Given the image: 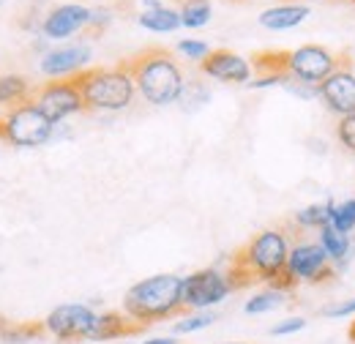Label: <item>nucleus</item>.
Wrapping results in <instances>:
<instances>
[{
	"label": "nucleus",
	"instance_id": "1",
	"mask_svg": "<svg viewBox=\"0 0 355 344\" xmlns=\"http://www.w3.org/2000/svg\"><path fill=\"white\" fill-rule=\"evenodd\" d=\"M290 243L284 230H263L246 246H241L227 265V284L232 293L246 290L252 284H268L279 293H293L298 282L287 270Z\"/></svg>",
	"mask_w": 355,
	"mask_h": 344
},
{
	"label": "nucleus",
	"instance_id": "2",
	"mask_svg": "<svg viewBox=\"0 0 355 344\" xmlns=\"http://www.w3.org/2000/svg\"><path fill=\"white\" fill-rule=\"evenodd\" d=\"M121 66L132 74L139 96L148 104L164 107L183 96V71L167 46H145L132 58H123Z\"/></svg>",
	"mask_w": 355,
	"mask_h": 344
},
{
	"label": "nucleus",
	"instance_id": "3",
	"mask_svg": "<svg viewBox=\"0 0 355 344\" xmlns=\"http://www.w3.org/2000/svg\"><path fill=\"white\" fill-rule=\"evenodd\" d=\"M123 311L142 325H153L183 317L191 309L183 303V279L173 273H162L129 287V293L123 295Z\"/></svg>",
	"mask_w": 355,
	"mask_h": 344
},
{
	"label": "nucleus",
	"instance_id": "4",
	"mask_svg": "<svg viewBox=\"0 0 355 344\" xmlns=\"http://www.w3.org/2000/svg\"><path fill=\"white\" fill-rule=\"evenodd\" d=\"M71 80L85 98V110H123L132 104L137 93L132 74L121 66V60L110 69L107 66L83 69L71 74Z\"/></svg>",
	"mask_w": 355,
	"mask_h": 344
},
{
	"label": "nucleus",
	"instance_id": "5",
	"mask_svg": "<svg viewBox=\"0 0 355 344\" xmlns=\"http://www.w3.org/2000/svg\"><path fill=\"white\" fill-rule=\"evenodd\" d=\"M350 66V52H331L320 44H304L290 52V77L306 85H322L334 71Z\"/></svg>",
	"mask_w": 355,
	"mask_h": 344
},
{
	"label": "nucleus",
	"instance_id": "6",
	"mask_svg": "<svg viewBox=\"0 0 355 344\" xmlns=\"http://www.w3.org/2000/svg\"><path fill=\"white\" fill-rule=\"evenodd\" d=\"M6 123V139L14 148H39L52 137V121L36 107V101H25L14 110H8V115L3 118Z\"/></svg>",
	"mask_w": 355,
	"mask_h": 344
},
{
	"label": "nucleus",
	"instance_id": "7",
	"mask_svg": "<svg viewBox=\"0 0 355 344\" xmlns=\"http://www.w3.org/2000/svg\"><path fill=\"white\" fill-rule=\"evenodd\" d=\"M96 320H98V314L90 306L66 303V306H58V309L49 311L44 325H46V334L52 339H58V342L63 344H74V342H83V339H90V334L96 328Z\"/></svg>",
	"mask_w": 355,
	"mask_h": 344
},
{
	"label": "nucleus",
	"instance_id": "8",
	"mask_svg": "<svg viewBox=\"0 0 355 344\" xmlns=\"http://www.w3.org/2000/svg\"><path fill=\"white\" fill-rule=\"evenodd\" d=\"M33 101H36V107L44 112L52 123H58V121L85 110V98H83L80 87L74 85L71 77L52 80V83H44L42 87H36Z\"/></svg>",
	"mask_w": 355,
	"mask_h": 344
},
{
	"label": "nucleus",
	"instance_id": "9",
	"mask_svg": "<svg viewBox=\"0 0 355 344\" xmlns=\"http://www.w3.org/2000/svg\"><path fill=\"white\" fill-rule=\"evenodd\" d=\"M287 270L293 273V279L301 284H322L336 279V268L328 257V252L320 243H298L290 249V259H287Z\"/></svg>",
	"mask_w": 355,
	"mask_h": 344
},
{
	"label": "nucleus",
	"instance_id": "10",
	"mask_svg": "<svg viewBox=\"0 0 355 344\" xmlns=\"http://www.w3.org/2000/svg\"><path fill=\"white\" fill-rule=\"evenodd\" d=\"M230 293L232 290L227 284V276L216 268H205L183 279V303L189 309H208L214 303L224 301Z\"/></svg>",
	"mask_w": 355,
	"mask_h": 344
},
{
	"label": "nucleus",
	"instance_id": "11",
	"mask_svg": "<svg viewBox=\"0 0 355 344\" xmlns=\"http://www.w3.org/2000/svg\"><path fill=\"white\" fill-rule=\"evenodd\" d=\"M200 71L214 77V80L238 85V83H249L252 63L246 58H241L238 52H232V49H211V55L200 60Z\"/></svg>",
	"mask_w": 355,
	"mask_h": 344
},
{
	"label": "nucleus",
	"instance_id": "12",
	"mask_svg": "<svg viewBox=\"0 0 355 344\" xmlns=\"http://www.w3.org/2000/svg\"><path fill=\"white\" fill-rule=\"evenodd\" d=\"M320 90V98L325 101V107L345 118V115H353L355 112V74L350 69H339L334 71L322 85H317Z\"/></svg>",
	"mask_w": 355,
	"mask_h": 344
},
{
	"label": "nucleus",
	"instance_id": "13",
	"mask_svg": "<svg viewBox=\"0 0 355 344\" xmlns=\"http://www.w3.org/2000/svg\"><path fill=\"white\" fill-rule=\"evenodd\" d=\"M90 17H93V11L85 8V6H74V3L58 6V8H52L44 17L42 31H44L46 39H66V36L88 28Z\"/></svg>",
	"mask_w": 355,
	"mask_h": 344
},
{
	"label": "nucleus",
	"instance_id": "14",
	"mask_svg": "<svg viewBox=\"0 0 355 344\" xmlns=\"http://www.w3.org/2000/svg\"><path fill=\"white\" fill-rule=\"evenodd\" d=\"M148 325L132 320L126 311H104L96 320V328L90 334V342H112V339H129L142 334Z\"/></svg>",
	"mask_w": 355,
	"mask_h": 344
},
{
	"label": "nucleus",
	"instance_id": "15",
	"mask_svg": "<svg viewBox=\"0 0 355 344\" xmlns=\"http://www.w3.org/2000/svg\"><path fill=\"white\" fill-rule=\"evenodd\" d=\"M90 60V49L88 46H63V49H55L44 55L42 60V71L49 77H63V74H77L85 69V63Z\"/></svg>",
	"mask_w": 355,
	"mask_h": 344
},
{
	"label": "nucleus",
	"instance_id": "16",
	"mask_svg": "<svg viewBox=\"0 0 355 344\" xmlns=\"http://www.w3.org/2000/svg\"><path fill=\"white\" fill-rule=\"evenodd\" d=\"M290 52L293 49H260L254 52L252 58V71H257L263 77H273V80H282V85L290 80Z\"/></svg>",
	"mask_w": 355,
	"mask_h": 344
},
{
	"label": "nucleus",
	"instance_id": "17",
	"mask_svg": "<svg viewBox=\"0 0 355 344\" xmlns=\"http://www.w3.org/2000/svg\"><path fill=\"white\" fill-rule=\"evenodd\" d=\"M309 17V6H276L260 14V25L268 31H290Z\"/></svg>",
	"mask_w": 355,
	"mask_h": 344
},
{
	"label": "nucleus",
	"instance_id": "18",
	"mask_svg": "<svg viewBox=\"0 0 355 344\" xmlns=\"http://www.w3.org/2000/svg\"><path fill=\"white\" fill-rule=\"evenodd\" d=\"M36 93V87H31V83L19 74H8V77H0V104L3 107H19L25 101H31Z\"/></svg>",
	"mask_w": 355,
	"mask_h": 344
},
{
	"label": "nucleus",
	"instance_id": "19",
	"mask_svg": "<svg viewBox=\"0 0 355 344\" xmlns=\"http://www.w3.org/2000/svg\"><path fill=\"white\" fill-rule=\"evenodd\" d=\"M46 336V325L44 320H25V322H8L0 334V342L3 344H28L36 342V339H44Z\"/></svg>",
	"mask_w": 355,
	"mask_h": 344
},
{
	"label": "nucleus",
	"instance_id": "20",
	"mask_svg": "<svg viewBox=\"0 0 355 344\" xmlns=\"http://www.w3.org/2000/svg\"><path fill=\"white\" fill-rule=\"evenodd\" d=\"M139 25L142 28H148V31H153V33H170V31H178L183 22H180V14H178L175 8H156V11H142L139 17Z\"/></svg>",
	"mask_w": 355,
	"mask_h": 344
},
{
	"label": "nucleus",
	"instance_id": "21",
	"mask_svg": "<svg viewBox=\"0 0 355 344\" xmlns=\"http://www.w3.org/2000/svg\"><path fill=\"white\" fill-rule=\"evenodd\" d=\"M317 243L328 252L331 262H339V265H342V262L347 259V255H350V235H345V232L334 230L331 224L320 230V241H317Z\"/></svg>",
	"mask_w": 355,
	"mask_h": 344
},
{
	"label": "nucleus",
	"instance_id": "22",
	"mask_svg": "<svg viewBox=\"0 0 355 344\" xmlns=\"http://www.w3.org/2000/svg\"><path fill=\"white\" fill-rule=\"evenodd\" d=\"M331 211H334V203H317V205H309L304 211L295 214V224L301 230H322L331 224Z\"/></svg>",
	"mask_w": 355,
	"mask_h": 344
},
{
	"label": "nucleus",
	"instance_id": "23",
	"mask_svg": "<svg viewBox=\"0 0 355 344\" xmlns=\"http://www.w3.org/2000/svg\"><path fill=\"white\" fill-rule=\"evenodd\" d=\"M178 14L186 28H202L211 19V0H183Z\"/></svg>",
	"mask_w": 355,
	"mask_h": 344
},
{
	"label": "nucleus",
	"instance_id": "24",
	"mask_svg": "<svg viewBox=\"0 0 355 344\" xmlns=\"http://www.w3.org/2000/svg\"><path fill=\"white\" fill-rule=\"evenodd\" d=\"M331 227L350 235L355 230V200H345V203H334L331 211Z\"/></svg>",
	"mask_w": 355,
	"mask_h": 344
},
{
	"label": "nucleus",
	"instance_id": "25",
	"mask_svg": "<svg viewBox=\"0 0 355 344\" xmlns=\"http://www.w3.org/2000/svg\"><path fill=\"white\" fill-rule=\"evenodd\" d=\"M287 293H279V290H270L268 287L266 293H257L252 301H246V314H263V311H270L276 309L279 303L284 301Z\"/></svg>",
	"mask_w": 355,
	"mask_h": 344
},
{
	"label": "nucleus",
	"instance_id": "26",
	"mask_svg": "<svg viewBox=\"0 0 355 344\" xmlns=\"http://www.w3.org/2000/svg\"><path fill=\"white\" fill-rule=\"evenodd\" d=\"M336 139L342 142V148H347L350 153H355V112L339 118V123H336Z\"/></svg>",
	"mask_w": 355,
	"mask_h": 344
},
{
	"label": "nucleus",
	"instance_id": "27",
	"mask_svg": "<svg viewBox=\"0 0 355 344\" xmlns=\"http://www.w3.org/2000/svg\"><path fill=\"white\" fill-rule=\"evenodd\" d=\"M211 322H216V314H197V317H186V320L175 322V334H191V331L208 328Z\"/></svg>",
	"mask_w": 355,
	"mask_h": 344
},
{
	"label": "nucleus",
	"instance_id": "28",
	"mask_svg": "<svg viewBox=\"0 0 355 344\" xmlns=\"http://www.w3.org/2000/svg\"><path fill=\"white\" fill-rule=\"evenodd\" d=\"M304 328H306V320H304V317H290V320L273 325L270 334H273V336H287V334H298V331H304Z\"/></svg>",
	"mask_w": 355,
	"mask_h": 344
},
{
	"label": "nucleus",
	"instance_id": "29",
	"mask_svg": "<svg viewBox=\"0 0 355 344\" xmlns=\"http://www.w3.org/2000/svg\"><path fill=\"white\" fill-rule=\"evenodd\" d=\"M178 49H180L183 55H189L191 60H202V58L211 55V46H208L205 42H180L178 44Z\"/></svg>",
	"mask_w": 355,
	"mask_h": 344
},
{
	"label": "nucleus",
	"instance_id": "30",
	"mask_svg": "<svg viewBox=\"0 0 355 344\" xmlns=\"http://www.w3.org/2000/svg\"><path fill=\"white\" fill-rule=\"evenodd\" d=\"M320 314H322V317H331V320H336V317H350V314H355V298H350V301H345V303L325 306Z\"/></svg>",
	"mask_w": 355,
	"mask_h": 344
},
{
	"label": "nucleus",
	"instance_id": "31",
	"mask_svg": "<svg viewBox=\"0 0 355 344\" xmlns=\"http://www.w3.org/2000/svg\"><path fill=\"white\" fill-rule=\"evenodd\" d=\"M107 14H110L107 8L93 11V17H90V22H88V36H98V33L104 31V25L110 22V17H107Z\"/></svg>",
	"mask_w": 355,
	"mask_h": 344
},
{
	"label": "nucleus",
	"instance_id": "32",
	"mask_svg": "<svg viewBox=\"0 0 355 344\" xmlns=\"http://www.w3.org/2000/svg\"><path fill=\"white\" fill-rule=\"evenodd\" d=\"M145 344H178V342L170 339V336H162V339H150V342H145Z\"/></svg>",
	"mask_w": 355,
	"mask_h": 344
},
{
	"label": "nucleus",
	"instance_id": "33",
	"mask_svg": "<svg viewBox=\"0 0 355 344\" xmlns=\"http://www.w3.org/2000/svg\"><path fill=\"white\" fill-rule=\"evenodd\" d=\"M347 336H350V342L355 344V320L350 322V331H347Z\"/></svg>",
	"mask_w": 355,
	"mask_h": 344
},
{
	"label": "nucleus",
	"instance_id": "34",
	"mask_svg": "<svg viewBox=\"0 0 355 344\" xmlns=\"http://www.w3.org/2000/svg\"><path fill=\"white\" fill-rule=\"evenodd\" d=\"M8 322H11V320H6V317H0V334H3V328H6Z\"/></svg>",
	"mask_w": 355,
	"mask_h": 344
},
{
	"label": "nucleus",
	"instance_id": "35",
	"mask_svg": "<svg viewBox=\"0 0 355 344\" xmlns=\"http://www.w3.org/2000/svg\"><path fill=\"white\" fill-rule=\"evenodd\" d=\"M0 139H6V123L0 121Z\"/></svg>",
	"mask_w": 355,
	"mask_h": 344
},
{
	"label": "nucleus",
	"instance_id": "36",
	"mask_svg": "<svg viewBox=\"0 0 355 344\" xmlns=\"http://www.w3.org/2000/svg\"><path fill=\"white\" fill-rule=\"evenodd\" d=\"M232 3H243V0H232Z\"/></svg>",
	"mask_w": 355,
	"mask_h": 344
},
{
	"label": "nucleus",
	"instance_id": "37",
	"mask_svg": "<svg viewBox=\"0 0 355 344\" xmlns=\"http://www.w3.org/2000/svg\"><path fill=\"white\" fill-rule=\"evenodd\" d=\"M347 3H355V0H347Z\"/></svg>",
	"mask_w": 355,
	"mask_h": 344
},
{
	"label": "nucleus",
	"instance_id": "38",
	"mask_svg": "<svg viewBox=\"0 0 355 344\" xmlns=\"http://www.w3.org/2000/svg\"><path fill=\"white\" fill-rule=\"evenodd\" d=\"M178 3H183V0H178Z\"/></svg>",
	"mask_w": 355,
	"mask_h": 344
}]
</instances>
